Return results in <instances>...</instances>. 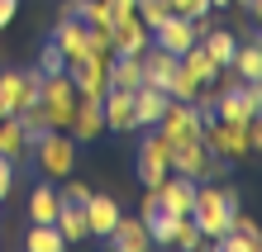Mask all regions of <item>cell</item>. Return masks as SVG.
<instances>
[{
  "label": "cell",
  "mask_w": 262,
  "mask_h": 252,
  "mask_svg": "<svg viewBox=\"0 0 262 252\" xmlns=\"http://www.w3.org/2000/svg\"><path fill=\"white\" fill-rule=\"evenodd\" d=\"M205 157H210L205 143H181V148H172V171H181V176L200 181V176H205Z\"/></svg>",
  "instance_id": "7402d4cb"
},
{
  "label": "cell",
  "mask_w": 262,
  "mask_h": 252,
  "mask_svg": "<svg viewBox=\"0 0 262 252\" xmlns=\"http://www.w3.org/2000/svg\"><path fill=\"white\" fill-rule=\"evenodd\" d=\"M100 109H105V129L110 133H134L138 119H134V90H105L100 96Z\"/></svg>",
  "instance_id": "7c38bea8"
},
{
  "label": "cell",
  "mask_w": 262,
  "mask_h": 252,
  "mask_svg": "<svg viewBox=\"0 0 262 252\" xmlns=\"http://www.w3.org/2000/svg\"><path fill=\"white\" fill-rule=\"evenodd\" d=\"M195 90H200V81L181 67V57H177V72H172V81H167V96L172 100H195Z\"/></svg>",
  "instance_id": "f546056e"
},
{
  "label": "cell",
  "mask_w": 262,
  "mask_h": 252,
  "mask_svg": "<svg viewBox=\"0 0 262 252\" xmlns=\"http://www.w3.org/2000/svg\"><path fill=\"white\" fill-rule=\"evenodd\" d=\"M253 43H257V48H262V24H257V34H253Z\"/></svg>",
  "instance_id": "60d3db41"
},
{
  "label": "cell",
  "mask_w": 262,
  "mask_h": 252,
  "mask_svg": "<svg viewBox=\"0 0 262 252\" xmlns=\"http://www.w3.org/2000/svg\"><path fill=\"white\" fill-rule=\"evenodd\" d=\"M152 43L181 57L186 48H195V43H200V34H195V24L186 19V14H167V19H162L158 29H152Z\"/></svg>",
  "instance_id": "30bf717a"
},
{
  "label": "cell",
  "mask_w": 262,
  "mask_h": 252,
  "mask_svg": "<svg viewBox=\"0 0 262 252\" xmlns=\"http://www.w3.org/2000/svg\"><path fill=\"white\" fill-rule=\"evenodd\" d=\"M57 210H62V195H57V186H34V195H29V219L34 224H53Z\"/></svg>",
  "instance_id": "cb8c5ba5"
},
{
  "label": "cell",
  "mask_w": 262,
  "mask_h": 252,
  "mask_svg": "<svg viewBox=\"0 0 262 252\" xmlns=\"http://www.w3.org/2000/svg\"><path fill=\"white\" fill-rule=\"evenodd\" d=\"M195 186H200V181H191V176H181V171H167V176H162V186H152V191H158V200H162V210H172V214H191V200H195Z\"/></svg>",
  "instance_id": "5bb4252c"
},
{
  "label": "cell",
  "mask_w": 262,
  "mask_h": 252,
  "mask_svg": "<svg viewBox=\"0 0 262 252\" xmlns=\"http://www.w3.org/2000/svg\"><path fill=\"white\" fill-rule=\"evenodd\" d=\"M38 72H43V76H57V72H67V53L57 48L53 38L43 43V53H38Z\"/></svg>",
  "instance_id": "1f68e13d"
},
{
  "label": "cell",
  "mask_w": 262,
  "mask_h": 252,
  "mask_svg": "<svg viewBox=\"0 0 262 252\" xmlns=\"http://www.w3.org/2000/svg\"><path fill=\"white\" fill-rule=\"evenodd\" d=\"M14 119L24 124V133H29V138H38V133H48V129H53V119L43 114V105H29V109H19Z\"/></svg>",
  "instance_id": "4dcf8cb0"
},
{
  "label": "cell",
  "mask_w": 262,
  "mask_h": 252,
  "mask_svg": "<svg viewBox=\"0 0 262 252\" xmlns=\"http://www.w3.org/2000/svg\"><path fill=\"white\" fill-rule=\"evenodd\" d=\"M38 90H43V72L38 67H0V105L10 109V114H19V109L38 105Z\"/></svg>",
  "instance_id": "3957f363"
},
{
  "label": "cell",
  "mask_w": 262,
  "mask_h": 252,
  "mask_svg": "<svg viewBox=\"0 0 262 252\" xmlns=\"http://www.w3.org/2000/svg\"><path fill=\"white\" fill-rule=\"evenodd\" d=\"M205 148L229 157V162H243L253 148H248V129L243 124H229V119H210L205 124Z\"/></svg>",
  "instance_id": "52a82bcc"
},
{
  "label": "cell",
  "mask_w": 262,
  "mask_h": 252,
  "mask_svg": "<svg viewBox=\"0 0 262 252\" xmlns=\"http://www.w3.org/2000/svg\"><path fill=\"white\" fill-rule=\"evenodd\" d=\"M167 90H158V86H138L134 90V119H138V129H158V119L167 114Z\"/></svg>",
  "instance_id": "ac0fdd59"
},
{
  "label": "cell",
  "mask_w": 262,
  "mask_h": 252,
  "mask_svg": "<svg viewBox=\"0 0 262 252\" xmlns=\"http://www.w3.org/2000/svg\"><path fill=\"white\" fill-rule=\"evenodd\" d=\"M200 48H205L214 62H220V67H229V62H234V53H238V34L234 29H205V34H200Z\"/></svg>",
  "instance_id": "ffe728a7"
},
{
  "label": "cell",
  "mask_w": 262,
  "mask_h": 252,
  "mask_svg": "<svg viewBox=\"0 0 262 252\" xmlns=\"http://www.w3.org/2000/svg\"><path fill=\"white\" fill-rule=\"evenodd\" d=\"M57 195L72 200V204H86V200H91V186H86V181H76V176H67L62 186H57Z\"/></svg>",
  "instance_id": "836d02e7"
},
{
  "label": "cell",
  "mask_w": 262,
  "mask_h": 252,
  "mask_svg": "<svg viewBox=\"0 0 262 252\" xmlns=\"http://www.w3.org/2000/svg\"><path fill=\"white\" fill-rule=\"evenodd\" d=\"M110 43H115V53H124V57H138L152 43V29L138 19V14H119V19L110 24Z\"/></svg>",
  "instance_id": "9c48e42d"
},
{
  "label": "cell",
  "mask_w": 262,
  "mask_h": 252,
  "mask_svg": "<svg viewBox=\"0 0 262 252\" xmlns=\"http://www.w3.org/2000/svg\"><path fill=\"white\" fill-rule=\"evenodd\" d=\"M172 247H181V252L205 247V233L195 228V219H191V214H181V219H177V228H172Z\"/></svg>",
  "instance_id": "f1b7e54d"
},
{
  "label": "cell",
  "mask_w": 262,
  "mask_h": 252,
  "mask_svg": "<svg viewBox=\"0 0 262 252\" xmlns=\"http://www.w3.org/2000/svg\"><path fill=\"white\" fill-rule=\"evenodd\" d=\"M229 167H234V162H229V157L210 152V157H205V176H200V181H224V176H229Z\"/></svg>",
  "instance_id": "d590c367"
},
{
  "label": "cell",
  "mask_w": 262,
  "mask_h": 252,
  "mask_svg": "<svg viewBox=\"0 0 262 252\" xmlns=\"http://www.w3.org/2000/svg\"><path fill=\"white\" fill-rule=\"evenodd\" d=\"M76 148L81 143H76L67 129H48V133L34 138V162H38V171L48 181H67L76 171Z\"/></svg>",
  "instance_id": "7a4b0ae2"
},
{
  "label": "cell",
  "mask_w": 262,
  "mask_h": 252,
  "mask_svg": "<svg viewBox=\"0 0 262 252\" xmlns=\"http://www.w3.org/2000/svg\"><path fill=\"white\" fill-rule=\"evenodd\" d=\"M24 247L29 252H62L67 238L57 233V224H34V228H29V238H24Z\"/></svg>",
  "instance_id": "4316f807"
},
{
  "label": "cell",
  "mask_w": 262,
  "mask_h": 252,
  "mask_svg": "<svg viewBox=\"0 0 262 252\" xmlns=\"http://www.w3.org/2000/svg\"><path fill=\"white\" fill-rule=\"evenodd\" d=\"M67 76H72L76 96H105V90H110V57L86 53L81 62H67Z\"/></svg>",
  "instance_id": "8992f818"
},
{
  "label": "cell",
  "mask_w": 262,
  "mask_h": 252,
  "mask_svg": "<svg viewBox=\"0 0 262 252\" xmlns=\"http://www.w3.org/2000/svg\"><path fill=\"white\" fill-rule=\"evenodd\" d=\"M14 10H19V0H0V29L14 19Z\"/></svg>",
  "instance_id": "f35d334b"
},
{
  "label": "cell",
  "mask_w": 262,
  "mask_h": 252,
  "mask_svg": "<svg viewBox=\"0 0 262 252\" xmlns=\"http://www.w3.org/2000/svg\"><path fill=\"white\" fill-rule=\"evenodd\" d=\"M110 247H119V252H148L152 247V238H148V224L138 214H119V224H115V233L105 238Z\"/></svg>",
  "instance_id": "2e32d148"
},
{
  "label": "cell",
  "mask_w": 262,
  "mask_h": 252,
  "mask_svg": "<svg viewBox=\"0 0 262 252\" xmlns=\"http://www.w3.org/2000/svg\"><path fill=\"white\" fill-rule=\"evenodd\" d=\"M53 43L67 53V62H81V57L91 53V24L62 14V19H57V29H53Z\"/></svg>",
  "instance_id": "4fadbf2b"
},
{
  "label": "cell",
  "mask_w": 262,
  "mask_h": 252,
  "mask_svg": "<svg viewBox=\"0 0 262 252\" xmlns=\"http://www.w3.org/2000/svg\"><path fill=\"white\" fill-rule=\"evenodd\" d=\"M238 210H243V204H238V191H234V186H220V181H200V186H195L191 219H195V228L205 233V243L224 238Z\"/></svg>",
  "instance_id": "6da1fadb"
},
{
  "label": "cell",
  "mask_w": 262,
  "mask_h": 252,
  "mask_svg": "<svg viewBox=\"0 0 262 252\" xmlns=\"http://www.w3.org/2000/svg\"><path fill=\"white\" fill-rule=\"evenodd\" d=\"M0 157H10V162H24V157H34V138L24 133V124L5 114L0 119Z\"/></svg>",
  "instance_id": "d6986e66"
},
{
  "label": "cell",
  "mask_w": 262,
  "mask_h": 252,
  "mask_svg": "<svg viewBox=\"0 0 262 252\" xmlns=\"http://www.w3.org/2000/svg\"><path fill=\"white\" fill-rule=\"evenodd\" d=\"M167 10H172V14H186V19H195V14H210V0H167Z\"/></svg>",
  "instance_id": "e575fe53"
},
{
  "label": "cell",
  "mask_w": 262,
  "mask_h": 252,
  "mask_svg": "<svg viewBox=\"0 0 262 252\" xmlns=\"http://www.w3.org/2000/svg\"><path fill=\"white\" fill-rule=\"evenodd\" d=\"M5 114H10V109H5V105H0V119H5Z\"/></svg>",
  "instance_id": "b9f144b4"
},
{
  "label": "cell",
  "mask_w": 262,
  "mask_h": 252,
  "mask_svg": "<svg viewBox=\"0 0 262 252\" xmlns=\"http://www.w3.org/2000/svg\"><path fill=\"white\" fill-rule=\"evenodd\" d=\"M67 133L76 143H91L96 133H105V109H100V96H81L76 100V114L67 124Z\"/></svg>",
  "instance_id": "9a60e30c"
},
{
  "label": "cell",
  "mask_w": 262,
  "mask_h": 252,
  "mask_svg": "<svg viewBox=\"0 0 262 252\" xmlns=\"http://www.w3.org/2000/svg\"><path fill=\"white\" fill-rule=\"evenodd\" d=\"M138 57H143V86L167 90V81H172V72H177V53H167V48H158V43H148Z\"/></svg>",
  "instance_id": "e0dca14e"
},
{
  "label": "cell",
  "mask_w": 262,
  "mask_h": 252,
  "mask_svg": "<svg viewBox=\"0 0 262 252\" xmlns=\"http://www.w3.org/2000/svg\"><path fill=\"white\" fill-rule=\"evenodd\" d=\"M220 5H234V0H210V10H220Z\"/></svg>",
  "instance_id": "ab89813d"
},
{
  "label": "cell",
  "mask_w": 262,
  "mask_h": 252,
  "mask_svg": "<svg viewBox=\"0 0 262 252\" xmlns=\"http://www.w3.org/2000/svg\"><path fill=\"white\" fill-rule=\"evenodd\" d=\"M224 72H234L238 76V81H262V48H257V43L248 38V43H238V53H234V62H229V67Z\"/></svg>",
  "instance_id": "603a6c76"
},
{
  "label": "cell",
  "mask_w": 262,
  "mask_h": 252,
  "mask_svg": "<svg viewBox=\"0 0 262 252\" xmlns=\"http://www.w3.org/2000/svg\"><path fill=\"white\" fill-rule=\"evenodd\" d=\"M181 67H186V72L195 76L200 86H210V81H220V72H224L220 62H214V57H210L205 48H200V43H195V48H186V53H181Z\"/></svg>",
  "instance_id": "484cf974"
},
{
  "label": "cell",
  "mask_w": 262,
  "mask_h": 252,
  "mask_svg": "<svg viewBox=\"0 0 262 252\" xmlns=\"http://www.w3.org/2000/svg\"><path fill=\"white\" fill-rule=\"evenodd\" d=\"M110 86H115V90H138V86H143V57L115 53V57H110Z\"/></svg>",
  "instance_id": "44dd1931"
},
{
  "label": "cell",
  "mask_w": 262,
  "mask_h": 252,
  "mask_svg": "<svg viewBox=\"0 0 262 252\" xmlns=\"http://www.w3.org/2000/svg\"><path fill=\"white\" fill-rule=\"evenodd\" d=\"M229 228H234L238 233V243H243V252H262V224H257V219L253 214H234V224H229Z\"/></svg>",
  "instance_id": "83f0119b"
},
{
  "label": "cell",
  "mask_w": 262,
  "mask_h": 252,
  "mask_svg": "<svg viewBox=\"0 0 262 252\" xmlns=\"http://www.w3.org/2000/svg\"><path fill=\"white\" fill-rule=\"evenodd\" d=\"M243 129H248V148H253V152H262V109H257L248 124H243Z\"/></svg>",
  "instance_id": "8d00e7d4"
},
{
  "label": "cell",
  "mask_w": 262,
  "mask_h": 252,
  "mask_svg": "<svg viewBox=\"0 0 262 252\" xmlns=\"http://www.w3.org/2000/svg\"><path fill=\"white\" fill-rule=\"evenodd\" d=\"M134 14H138V19H143L148 29H158L172 10H167V0H134Z\"/></svg>",
  "instance_id": "d6a6232c"
},
{
  "label": "cell",
  "mask_w": 262,
  "mask_h": 252,
  "mask_svg": "<svg viewBox=\"0 0 262 252\" xmlns=\"http://www.w3.org/2000/svg\"><path fill=\"white\" fill-rule=\"evenodd\" d=\"M14 191V162H10V157H0V200H5Z\"/></svg>",
  "instance_id": "74e56055"
},
{
  "label": "cell",
  "mask_w": 262,
  "mask_h": 252,
  "mask_svg": "<svg viewBox=\"0 0 262 252\" xmlns=\"http://www.w3.org/2000/svg\"><path fill=\"white\" fill-rule=\"evenodd\" d=\"M138 219L148 224V238H152V247H172V228H177V219H181V214L162 210L158 191H143V204H138Z\"/></svg>",
  "instance_id": "ba28073f"
},
{
  "label": "cell",
  "mask_w": 262,
  "mask_h": 252,
  "mask_svg": "<svg viewBox=\"0 0 262 252\" xmlns=\"http://www.w3.org/2000/svg\"><path fill=\"white\" fill-rule=\"evenodd\" d=\"M158 133L167 138V148H181V143H205V124L191 109V100H167V114L158 119Z\"/></svg>",
  "instance_id": "277c9868"
},
{
  "label": "cell",
  "mask_w": 262,
  "mask_h": 252,
  "mask_svg": "<svg viewBox=\"0 0 262 252\" xmlns=\"http://www.w3.org/2000/svg\"><path fill=\"white\" fill-rule=\"evenodd\" d=\"M119 214H124V210H119L115 195H91V200H86V238H100V243H105V238L115 233Z\"/></svg>",
  "instance_id": "8fae6325"
},
{
  "label": "cell",
  "mask_w": 262,
  "mask_h": 252,
  "mask_svg": "<svg viewBox=\"0 0 262 252\" xmlns=\"http://www.w3.org/2000/svg\"><path fill=\"white\" fill-rule=\"evenodd\" d=\"M167 171H172V148H167V138L158 129H148V138L138 143V181H143V191L162 186Z\"/></svg>",
  "instance_id": "5b68a950"
},
{
  "label": "cell",
  "mask_w": 262,
  "mask_h": 252,
  "mask_svg": "<svg viewBox=\"0 0 262 252\" xmlns=\"http://www.w3.org/2000/svg\"><path fill=\"white\" fill-rule=\"evenodd\" d=\"M57 233H62L67 243H86V204H72V200H62V210H57Z\"/></svg>",
  "instance_id": "d4e9b609"
}]
</instances>
